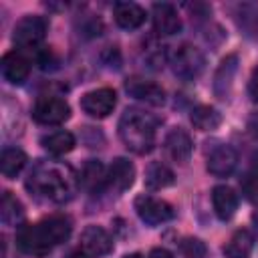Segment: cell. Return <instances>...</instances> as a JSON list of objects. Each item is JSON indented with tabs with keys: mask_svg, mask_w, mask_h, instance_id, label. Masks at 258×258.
Instances as JSON below:
<instances>
[{
	"mask_svg": "<svg viewBox=\"0 0 258 258\" xmlns=\"http://www.w3.org/2000/svg\"><path fill=\"white\" fill-rule=\"evenodd\" d=\"M123 258H143L139 252H133V254H127V256H123Z\"/></svg>",
	"mask_w": 258,
	"mask_h": 258,
	"instance_id": "obj_33",
	"label": "cell"
},
{
	"mask_svg": "<svg viewBox=\"0 0 258 258\" xmlns=\"http://www.w3.org/2000/svg\"><path fill=\"white\" fill-rule=\"evenodd\" d=\"M115 105H117V95L109 87L93 89V91H89V93H85L81 97V109L87 115L97 117V119H103L109 113H113Z\"/></svg>",
	"mask_w": 258,
	"mask_h": 258,
	"instance_id": "obj_8",
	"label": "cell"
},
{
	"mask_svg": "<svg viewBox=\"0 0 258 258\" xmlns=\"http://www.w3.org/2000/svg\"><path fill=\"white\" fill-rule=\"evenodd\" d=\"M81 248L85 250L87 256H105L113 250V240L107 234L105 228L101 226H87L81 234Z\"/></svg>",
	"mask_w": 258,
	"mask_h": 258,
	"instance_id": "obj_12",
	"label": "cell"
},
{
	"mask_svg": "<svg viewBox=\"0 0 258 258\" xmlns=\"http://www.w3.org/2000/svg\"><path fill=\"white\" fill-rule=\"evenodd\" d=\"M248 127H250V131L254 133V137L258 139V115H254V117L250 119V123H248Z\"/></svg>",
	"mask_w": 258,
	"mask_h": 258,
	"instance_id": "obj_31",
	"label": "cell"
},
{
	"mask_svg": "<svg viewBox=\"0 0 258 258\" xmlns=\"http://www.w3.org/2000/svg\"><path fill=\"white\" fill-rule=\"evenodd\" d=\"M169 64H171V71L175 77H179L183 81H194L204 73L206 58H204L202 50L196 48L194 44H181L173 50Z\"/></svg>",
	"mask_w": 258,
	"mask_h": 258,
	"instance_id": "obj_4",
	"label": "cell"
},
{
	"mask_svg": "<svg viewBox=\"0 0 258 258\" xmlns=\"http://www.w3.org/2000/svg\"><path fill=\"white\" fill-rule=\"evenodd\" d=\"M236 165H238V153L232 145H226V143L216 145L210 151L208 163H206L208 171L216 177H228L236 169Z\"/></svg>",
	"mask_w": 258,
	"mask_h": 258,
	"instance_id": "obj_10",
	"label": "cell"
},
{
	"mask_svg": "<svg viewBox=\"0 0 258 258\" xmlns=\"http://www.w3.org/2000/svg\"><path fill=\"white\" fill-rule=\"evenodd\" d=\"M64 258H91V256H87V254H85V250H83V248H79V250H71Z\"/></svg>",
	"mask_w": 258,
	"mask_h": 258,
	"instance_id": "obj_30",
	"label": "cell"
},
{
	"mask_svg": "<svg viewBox=\"0 0 258 258\" xmlns=\"http://www.w3.org/2000/svg\"><path fill=\"white\" fill-rule=\"evenodd\" d=\"M133 179H135V165L125 157H117L107 169V185L117 191L129 189L133 185Z\"/></svg>",
	"mask_w": 258,
	"mask_h": 258,
	"instance_id": "obj_15",
	"label": "cell"
},
{
	"mask_svg": "<svg viewBox=\"0 0 258 258\" xmlns=\"http://www.w3.org/2000/svg\"><path fill=\"white\" fill-rule=\"evenodd\" d=\"M236 73H238V54H228L220 62V67L214 75V93H216V97L226 99L230 95Z\"/></svg>",
	"mask_w": 258,
	"mask_h": 258,
	"instance_id": "obj_16",
	"label": "cell"
},
{
	"mask_svg": "<svg viewBox=\"0 0 258 258\" xmlns=\"http://www.w3.org/2000/svg\"><path fill=\"white\" fill-rule=\"evenodd\" d=\"M40 145L48 153H52V155H64V153L73 151V147H75V135L71 131H64V129L52 131V133H48V135H44L40 139Z\"/></svg>",
	"mask_w": 258,
	"mask_h": 258,
	"instance_id": "obj_22",
	"label": "cell"
},
{
	"mask_svg": "<svg viewBox=\"0 0 258 258\" xmlns=\"http://www.w3.org/2000/svg\"><path fill=\"white\" fill-rule=\"evenodd\" d=\"M149 258H173V254L169 250H165V248H153L149 252Z\"/></svg>",
	"mask_w": 258,
	"mask_h": 258,
	"instance_id": "obj_29",
	"label": "cell"
},
{
	"mask_svg": "<svg viewBox=\"0 0 258 258\" xmlns=\"http://www.w3.org/2000/svg\"><path fill=\"white\" fill-rule=\"evenodd\" d=\"M254 222H256V226H258V212L254 214Z\"/></svg>",
	"mask_w": 258,
	"mask_h": 258,
	"instance_id": "obj_34",
	"label": "cell"
},
{
	"mask_svg": "<svg viewBox=\"0 0 258 258\" xmlns=\"http://www.w3.org/2000/svg\"><path fill=\"white\" fill-rule=\"evenodd\" d=\"M250 165H252L254 173H258V151H254V153H252V157H250Z\"/></svg>",
	"mask_w": 258,
	"mask_h": 258,
	"instance_id": "obj_32",
	"label": "cell"
},
{
	"mask_svg": "<svg viewBox=\"0 0 258 258\" xmlns=\"http://www.w3.org/2000/svg\"><path fill=\"white\" fill-rule=\"evenodd\" d=\"M26 187L50 202H69L77 189V177L71 167L50 161H40L28 175Z\"/></svg>",
	"mask_w": 258,
	"mask_h": 258,
	"instance_id": "obj_1",
	"label": "cell"
},
{
	"mask_svg": "<svg viewBox=\"0 0 258 258\" xmlns=\"http://www.w3.org/2000/svg\"><path fill=\"white\" fill-rule=\"evenodd\" d=\"M173 181H175V175L165 163L153 161V163L147 165V169H145V185L149 189H163V187H169Z\"/></svg>",
	"mask_w": 258,
	"mask_h": 258,
	"instance_id": "obj_23",
	"label": "cell"
},
{
	"mask_svg": "<svg viewBox=\"0 0 258 258\" xmlns=\"http://www.w3.org/2000/svg\"><path fill=\"white\" fill-rule=\"evenodd\" d=\"M0 214H2V222L6 226H16L24 216V208L10 191H4V196H2V212Z\"/></svg>",
	"mask_w": 258,
	"mask_h": 258,
	"instance_id": "obj_25",
	"label": "cell"
},
{
	"mask_svg": "<svg viewBox=\"0 0 258 258\" xmlns=\"http://www.w3.org/2000/svg\"><path fill=\"white\" fill-rule=\"evenodd\" d=\"M254 248V236L248 230H238L224 244L222 252L226 258H248Z\"/></svg>",
	"mask_w": 258,
	"mask_h": 258,
	"instance_id": "obj_20",
	"label": "cell"
},
{
	"mask_svg": "<svg viewBox=\"0 0 258 258\" xmlns=\"http://www.w3.org/2000/svg\"><path fill=\"white\" fill-rule=\"evenodd\" d=\"M179 250L185 258H206L208 248L200 238H183L179 242Z\"/></svg>",
	"mask_w": 258,
	"mask_h": 258,
	"instance_id": "obj_26",
	"label": "cell"
},
{
	"mask_svg": "<svg viewBox=\"0 0 258 258\" xmlns=\"http://www.w3.org/2000/svg\"><path fill=\"white\" fill-rule=\"evenodd\" d=\"M71 230L73 226L64 216H50L38 224L22 226L16 234V244L24 254L46 256L54 246L69 240Z\"/></svg>",
	"mask_w": 258,
	"mask_h": 258,
	"instance_id": "obj_2",
	"label": "cell"
},
{
	"mask_svg": "<svg viewBox=\"0 0 258 258\" xmlns=\"http://www.w3.org/2000/svg\"><path fill=\"white\" fill-rule=\"evenodd\" d=\"M212 206L222 222H228L238 210V194L228 185H216L212 189Z\"/></svg>",
	"mask_w": 258,
	"mask_h": 258,
	"instance_id": "obj_17",
	"label": "cell"
},
{
	"mask_svg": "<svg viewBox=\"0 0 258 258\" xmlns=\"http://www.w3.org/2000/svg\"><path fill=\"white\" fill-rule=\"evenodd\" d=\"M119 137L129 151L145 155L155 145V119L145 111L131 107L119 119Z\"/></svg>",
	"mask_w": 258,
	"mask_h": 258,
	"instance_id": "obj_3",
	"label": "cell"
},
{
	"mask_svg": "<svg viewBox=\"0 0 258 258\" xmlns=\"http://www.w3.org/2000/svg\"><path fill=\"white\" fill-rule=\"evenodd\" d=\"M242 196L248 202H258V173H246L240 179Z\"/></svg>",
	"mask_w": 258,
	"mask_h": 258,
	"instance_id": "obj_27",
	"label": "cell"
},
{
	"mask_svg": "<svg viewBox=\"0 0 258 258\" xmlns=\"http://www.w3.org/2000/svg\"><path fill=\"white\" fill-rule=\"evenodd\" d=\"M165 151L167 155L177 161V163H185L189 161L191 157V151H194V141L189 137L187 131H183L181 127H173L167 135H165Z\"/></svg>",
	"mask_w": 258,
	"mask_h": 258,
	"instance_id": "obj_13",
	"label": "cell"
},
{
	"mask_svg": "<svg viewBox=\"0 0 258 258\" xmlns=\"http://www.w3.org/2000/svg\"><path fill=\"white\" fill-rule=\"evenodd\" d=\"M113 18L117 26L125 30H135L145 22V10L135 2H117L113 6Z\"/></svg>",
	"mask_w": 258,
	"mask_h": 258,
	"instance_id": "obj_18",
	"label": "cell"
},
{
	"mask_svg": "<svg viewBox=\"0 0 258 258\" xmlns=\"http://www.w3.org/2000/svg\"><path fill=\"white\" fill-rule=\"evenodd\" d=\"M71 117V107L60 97H42L32 107V119L40 125H60Z\"/></svg>",
	"mask_w": 258,
	"mask_h": 258,
	"instance_id": "obj_7",
	"label": "cell"
},
{
	"mask_svg": "<svg viewBox=\"0 0 258 258\" xmlns=\"http://www.w3.org/2000/svg\"><path fill=\"white\" fill-rule=\"evenodd\" d=\"M26 165V153L18 147H8L2 151L0 155V169H2V175L12 179L16 177Z\"/></svg>",
	"mask_w": 258,
	"mask_h": 258,
	"instance_id": "obj_24",
	"label": "cell"
},
{
	"mask_svg": "<svg viewBox=\"0 0 258 258\" xmlns=\"http://www.w3.org/2000/svg\"><path fill=\"white\" fill-rule=\"evenodd\" d=\"M125 91L137 99V101H143L147 105H163L165 103V91L153 83V81H145V79H139V77H131L125 81Z\"/></svg>",
	"mask_w": 258,
	"mask_h": 258,
	"instance_id": "obj_11",
	"label": "cell"
},
{
	"mask_svg": "<svg viewBox=\"0 0 258 258\" xmlns=\"http://www.w3.org/2000/svg\"><path fill=\"white\" fill-rule=\"evenodd\" d=\"M248 93H250L252 101H254V103H258V67H254V71H252V75H250Z\"/></svg>",
	"mask_w": 258,
	"mask_h": 258,
	"instance_id": "obj_28",
	"label": "cell"
},
{
	"mask_svg": "<svg viewBox=\"0 0 258 258\" xmlns=\"http://www.w3.org/2000/svg\"><path fill=\"white\" fill-rule=\"evenodd\" d=\"M79 183H81L83 187H87L89 191H101V189L107 185V169L103 167L101 161L89 159V161L83 165V169H81Z\"/></svg>",
	"mask_w": 258,
	"mask_h": 258,
	"instance_id": "obj_19",
	"label": "cell"
},
{
	"mask_svg": "<svg viewBox=\"0 0 258 258\" xmlns=\"http://www.w3.org/2000/svg\"><path fill=\"white\" fill-rule=\"evenodd\" d=\"M153 16V28L161 36H173L181 30V18L177 14V8L169 2H155L151 8Z\"/></svg>",
	"mask_w": 258,
	"mask_h": 258,
	"instance_id": "obj_9",
	"label": "cell"
},
{
	"mask_svg": "<svg viewBox=\"0 0 258 258\" xmlns=\"http://www.w3.org/2000/svg\"><path fill=\"white\" fill-rule=\"evenodd\" d=\"M0 71H2V77L12 83V85H20L26 81L28 73H30V62L28 58L22 54V52H6L2 56V62H0Z\"/></svg>",
	"mask_w": 258,
	"mask_h": 258,
	"instance_id": "obj_14",
	"label": "cell"
},
{
	"mask_svg": "<svg viewBox=\"0 0 258 258\" xmlns=\"http://www.w3.org/2000/svg\"><path fill=\"white\" fill-rule=\"evenodd\" d=\"M189 121L196 129L200 131H214L220 127L222 123V115L218 109L210 107V105H198L191 109V115H189Z\"/></svg>",
	"mask_w": 258,
	"mask_h": 258,
	"instance_id": "obj_21",
	"label": "cell"
},
{
	"mask_svg": "<svg viewBox=\"0 0 258 258\" xmlns=\"http://www.w3.org/2000/svg\"><path fill=\"white\" fill-rule=\"evenodd\" d=\"M44 34H46V20L42 16L28 14L16 22V26L12 30V40L20 48L38 50Z\"/></svg>",
	"mask_w": 258,
	"mask_h": 258,
	"instance_id": "obj_5",
	"label": "cell"
},
{
	"mask_svg": "<svg viewBox=\"0 0 258 258\" xmlns=\"http://www.w3.org/2000/svg\"><path fill=\"white\" fill-rule=\"evenodd\" d=\"M133 206H135V212L141 218V222H145L149 226L165 224L175 216L171 204H167L165 200L153 198V196H137Z\"/></svg>",
	"mask_w": 258,
	"mask_h": 258,
	"instance_id": "obj_6",
	"label": "cell"
}]
</instances>
